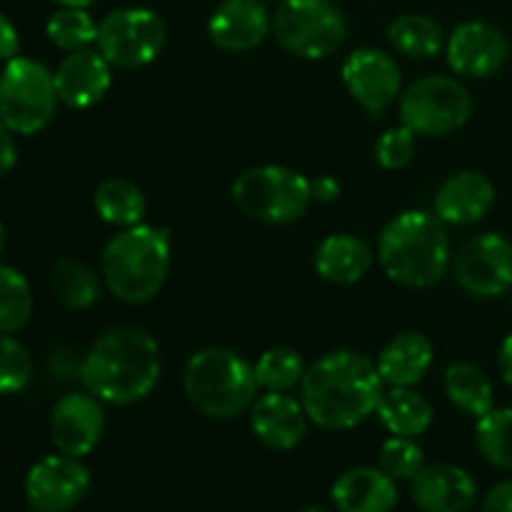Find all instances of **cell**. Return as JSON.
<instances>
[{"mask_svg":"<svg viewBox=\"0 0 512 512\" xmlns=\"http://www.w3.org/2000/svg\"><path fill=\"white\" fill-rule=\"evenodd\" d=\"M103 430V405L88 390L85 393L63 395L53 405V413H50V440L58 448V453L85 458L100 443Z\"/></svg>","mask_w":512,"mask_h":512,"instance_id":"obj_15","label":"cell"},{"mask_svg":"<svg viewBox=\"0 0 512 512\" xmlns=\"http://www.w3.org/2000/svg\"><path fill=\"white\" fill-rule=\"evenodd\" d=\"M410 495L423 512H470L478 503V485L458 465H425L410 480Z\"/></svg>","mask_w":512,"mask_h":512,"instance_id":"obj_18","label":"cell"},{"mask_svg":"<svg viewBox=\"0 0 512 512\" xmlns=\"http://www.w3.org/2000/svg\"><path fill=\"white\" fill-rule=\"evenodd\" d=\"M453 275L465 293L500 298L512 290V243L500 233L475 235L460 245Z\"/></svg>","mask_w":512,"mask_h":512,"instance_id":"obj_11","label":"cell"},{"mask_svg":"<svg viewBox=\"0 0 512 512\" xmlns=\"http://www.w3.org/2000/svg\"><path fill=\"white\" fill-rule=\"evenodd\" d=\"M253 373L255 383L265 393H290L303 383L305 363L298 350L278 345V348H270L260 355L258 363L253 365Z\"/></svg>","mask_w":512,"mask_h":512,"instance_id":"obj_29","label":"cell"},{"mask_svg":"<svg viewBox=\"0 0 512 512\" xmlns=\"http://www.w3.org/2000/svg\"><path fill=\"white\" fill-rule=\"evenodd\" d=\"M498 365H500V373H503V380L512 388V333L505 335L503 345H500Z\"/></svg>","mask_w":512,"mask_h":512,"instance_id":"obj_40","label":"cell"},{"mask_svg":"<svg viewBox=\"0 0 512 512\" xmlns=\"http://www.w3.org/2000/svg\"><path fill=\"white\" fill-rule=\"evenodd\" d=\"M330 498L338 512H393L398 485L380 468H353L333 483Z\"/></svg>","mask_w":512,"mask_h":512,"instance_id":"obj_21","label":"cell"},{"mask_svg":"<svg viewBox=\"0 0 512 512\" xmlns=\"http://www.w3.org/2000/svg\"><path fill=\"white\" fill-rule=\"evenodd\" d=\"M55 78L40 60L15 55L0 73V118L15 135H35L58 110Z\"/></svg>","mask_w":512,"mask_h":512,"instance_id":"obj_7","label":"cell"},{"mask_svg":"<svg viewBox=\"0 0 512 512\" xmlns=\"http://www.w3.org/2000/svg\"><path fill=\"white\" fill-rule=\"evenodd\" d=\"M480 512H512V480L498 483L485 495Z\"/></svg>","mask_w":512,"mask_h":512,"instance_id":"obj_37","label":"cell"},{"mask_svg":"<svg viewBox=\"0 0 512 512\" xmlns=\"http://www.w3.org/2000/svg\"><path fill=\"white\" fill-rule=\"evenodd\" d=\"M263 3H265V0H263ZM275 3H278V0H275Z\"/></svg>","mask_w":512,"mask_h":512,"instance_id":"obj_44","label":"cell"},{"mask_svg":"<svg viewBox=\"0 0 512 512\" xmlns=\"http://www.w3.org/2000/svg\"><path fill=\"white\" fill-rule=\"evenodd\" d=\"M270 33L290 55L320 60L345 43L348 20L333 0H278Z\"/></svg>","mask_w":512,"mask_h":512,"instance_id":"obj_8","label":"cell"},{"mask_svg":"<svg viewBox=\"0 0 512 512\" xmlns=\"http://www.w3.org/2000/svg\"><path fill=\"white\" fill-rule=\"evenodd\" d=\"M415 155V133L405 125L385 130L375 143V160L385 170H400L413 160Z\"/></svg>","mask_w":512,"mask_h":512,"instance_id":"obj_35","label":"cell"},{"mask_svg":"<svg viewBox=\"0 0 512 512\" xmlns=\"http://www.w3.org/2000/svg\"><path fill=\"white\" fill-rule=\"evenodd\" d=\"M378 465L393 480H413L425 468V455L413 438L393 435L380 448Z\"/></svg>","mask_w":512,"mask_h":512,"instance_id":"obj_34","label":"cell"},{"mask_svg":"<svg viewBox=\"0 0 512 512\" xmlns=\"http://www.w3.org/2000/svg\"><path fill=\"white\" fill-rule=\"evenodd\" d=\"M300 512H330V510H325V508H305V510H300Z\"/></svg>","mask_w":512,"mask_h":512,"instance_id":"obj_43","label":"cell"},{"mask_svg":"<svg viewBox=\"0 0 512 512\" xmlns=\"http://www.w3.org/2000/svg\"><path fill=\"white\" fill-rule=\"evenodd\" d=\"M3 245H5V230H3V223H0V253H3Z\"/></svg>","mask_w":512,"mask_h":512,"instance_id":"obj_42","label":"cell"},{"mask_svg":"<svg viewBox=\"0 0 512 512\" xmlns=\"http://www.w3.org/2000/svg\"><path fill=\"white\" fill-rule=\"evenodd\" d=\"M233 200L248 218L288 225L303 218L313 203L310 180L285 165H258L233 183Z\"/></svg>","mask_w":512,"mask_h":512,"instance_id":"obj_6","label":"cell"},{"mask_svg":"<svg viewBox=\"0 0 512 512\" xmlns=\"http://www.w3.org/2000/svg\"><path fill=\"white\" fill-rule=\"evenodd\" d=\"M45 35L55 48L73 53V50L90 48L98 38V23L88 8H58L48 18Z\"/></svg>","mask_w":512,"mask_h":512,"instance_id":"obj_31","label":"cell"},{"mask_svg":"<svg viewBox=\"0 0 512 512\" xmlns=\"http://www.w3.org/2000/svg\"><path fill=\"white\" fill-rule=\"evenodd\" d=\"M433 343L420 333H403L378 355V373L390 388H413L433 365Z\"/></svg>","mask_w":512,"mask_h":512,"instance_id":"obj_22","label":"cell"},{"mask_svg":"<svg viewBox=\"0 0 512 512\" xmlns=\"http://www.w3.org/2000/svg\"><path fill=\"white\" fill-rule=\"evenodd\" d=\"M343 83L368 113L388 110L400 95V68L385 50L358 48L345 58Z\"/></svg>","mask_w":512,"mask_h":512,"instance_id":"obj_13","label":"cell"},{"mask_svg":"<svg viewBox=\"0 0 512 512\" xmlns=\"http://www.w3.org/2000/svg\"><path fill=\"white\" fill-rule=\"evenodd\" d=\"M33 315V290L13 265H0V330L20 333Z\"/></svg>","mask_w":512,"mask_h":512,"instance_id":"obj_30","label":"cell"},{"mask_svg":"<svg viewBox=\"0 0 512 512\" xmlns=\"http://www.w3.org/2000/svg\"><path fill=\"white\" fill-rule=\"evenodd\" d=\"M473 113V98L468 88L455 78L428 75L415 80L400 95V120L415 135H450L463 128Z\"/></svg>","mask_w":512,"mask_h":512,"instance_id":"obj_9","label":"cell"},{"mask_svg":"<svg viewBox=\"0 0 512 512\" xmlns=\"http://www.w3.org/2000/svg\"><path fill=\"white\" fill-rule=\"evenodd\" d=\"M13 135V130L0 118V178H5L15 168V163H18V148H15Z\"/></svg>","mask_w":512,"mask_h":512,"instance_id":"obj_36","label":"cell"},{"mask_svg":"<svg viewBox=\"0 0 512 512\" xmlns=\"http://www.w3.org/2000/svg\"><path fill=\"white\" fill-rule=\"evenodd\" d=\"M510 293H512V290H510Z\"/></svg>","mask_w":512,"mask_h":512,"instance_id":"obj_45","label":"cell"},{"mask_svg":"<svg viewBox=\"0 0 512 512\" xmlns=\"http://www.w3.org/2000/svg\"><path fill=\"white\" fill-rule=\"evenodd\" d=\"M95 213L115 228H133L140 225L148 210L143 190L125 178H108L95 188L93 195Z\"/></svg>","mask_w":512,"mask_h":512,"instance_id":"obj_25","label":"cell"},{"mask_svg":"<svg viewBox=\"0 0 512 512\" xmlns=\"http://www.w3.org/2000/svg\"><path fill=\"white\" fill-rule=\"evenodd\" d=\"M495 188L483 173L460 170L440 185L435 215L445 225H475L493 210Z\"/></svg>","mask_w":512,"mask_h":512,"instance_id":"obj_20","label":"cell"},{"mask_svg":"<svg viewBox=\"0 0 512 512\" xmlns=\"http://www.w3.org/2000/svg\"><path fill=\"white\" fill-rule=\"evenodd\" d=\"M20 53V35L8 15L0 13V60L8 63Z\"/></svg>","mask_w":512,"mask_h":512,"instance_id":"obj_38","label":"cell"},{"mask_svg":"<svg viewBox=\"0 0 512 512\" xmlns=\"http://www.w3.org/2000/svg\"><path fill=\"white\" fill-rule=\"evenodd\" d=\"M383 385L373 360L355 350H333L305 370L300 403L318 428L350 430L378 410Z\"/></svg>","mask_w":512,"mask_h":512,"instance_id":"obj_1","label":"cell"},{"mask_svg":"<svg viewBox=\"0 0 512 512\" xmlns=\"http://www.w3.org/2000/svg\"><path fill=\"white\" fill-rule=\"evenodd\" d=\"M383 273L405 288H430L450 268V235L445 223L428 210L395 215L378 238Z\"/></svg>","mask_w":512,"mask_h":512,"instance_id":"obj_3","label":"cell"},{"mask_svg":"<svg viewBox=\"0 0 512 512\" xmlns=\"http://www.w3.org/2000/svg\"><path fill=\"white\" fill-rule=\"evenodd\" d=\"M55 3H58L60 8H88L95 0H55Z\"/></svg>","mask_w":512,"mask_h":512,"instance_id":"obj_41","label":"cell"},{"mask_svg":"<svg viewBox=\"0 0 512 512\" xmlns=\"http://www.w3.org/2000/svg\"><path fill=\"white\" fill-rule=\"evenodd\" d=\"M170 270V238L165 228L133 225L108 240L100 273L110 293L128 305L153 300Z\"/></svg>","mask_w":512,"mask_h":512,"instance_id":"obj_4","label":"cell"},{"mask_svg":"<svg viewBox=\"0 0 512 512\" xmlns=\"http://www.w3.org/2000/svg\"><path fill=\"white\" fill-rule=\"evenodd\" d=\"M475 443L490 465L512 470V408H493L478 420Z\"/></svg>","mask_w":512,"mask_h":512,"instance_id":"obj_32","label":"cell"},{"mask_svg":"<svg viewBox=\"0 0 512 512\" xmlns=\"http://www.w3.org/2000/svg\"><path fill=\"white\" fill-rule=\"evenodd\" d=\"M310 193H313V200H318V203H330V200L340 195V183L333 175H320V178L310 180Z\"/></svg>","mask_w":512,"mask_h":512,"instance_id":"obj_39","label":"cell"},{"mask_svg":"<svg viewBox=\"0 0 512 512\" xmlns=\"http://www.w3.org/2000/svg\"><path fill=\"white\" fill-rule=\"evenodd\" d=\"M33 378V358L28 348L0 330V395H15Z\"/></svg>","mask_w":512,"mask_h":512,"instance_id":"obj_33","label":"cell"},{"mask_svg":"<svg viewBox=\"0 0 512 512\" xmlns=\"http://www.w3.org/2000/svg\"><path fill=\"white\" fill-rule=\"evenodd\" d=\"M273 30V15L263 0H223L208 20L213 45L225 53H248Z\"/></svg>","mask_w":512,"mask_h":512,"instance_id":"obj_17","label":"cell"},{"mask_svg":"<svg viewBox=\"0 0 512 512\" xmlns=\"http://www.w3.org/2000/svg\"><path fill=\"white\" fill-rule=\"evenodd\" d=\"M165 38L168 30L155 10L120 8L100 20L95 45L113 68L135 70L158 58Z\"/></svg>","mask_w":512,"mask_h":512,"instance_id":"obj_10","label":"cell"},{"mask_svg":"<svg viewBox=\"0 0 512 512\" xmlns=\"http://www.w3.org/2000/svg\"><path fill=\"white\" fill-rule=\"evenodd\" d=\"M183 390L205 418L230 420L255 403L253 365L225 348L198 350L183 370Z\"/></svg>","mask_w":512,"mask_h":512,"instance_id":"obj_5","label":"cell"},{"mask_svg":"<svg viewBox=\"0 0 512 512\" xmlns=\"http://www.w3.org/2000/svg\"><path fill=\"white\" fill-rule=\"evenodd\" d=\"M445 53L453 73L465 78H488L508 63L510 43L495 25L468 20L450 33Z\"/></svg>","mask_w":512,"mask_h":512,"instance_id":"obj_14","label":"cell"},{"mask_svg":"<svg viewBox=\"0 0 512 512\" xmlns=\"http://www.w3.org/2000/svg\"><path fill=\"white\" fill-rule=\"evenodd\" d=\"M445 395L460 413L483 418L495 408L493 385L488 375L473 363H453L445 370Z\"/></svg>","mask_w":512,"mask_h":512,"instance_id":"obj_26","label":"cell"},{"mask_svg":"<svg viewBox=\"0 0 512 512\" xmlns=\"http://www.w3.org/2000/svg\"><path fill=\"white\" fill-rule=\"evenodd\" d=\"M250 428L268 448L293 450L305 438L308 413L288 393H265L250 405Z\"/></svg>","mask_w":512,"mask_h":512,"instance_id":"obj_19","label":"cell"},{"mask_svg":"<svg viewBox=\"0 0 512 512\" xmlns=\"http://www.w3.org/2000/svg\"><path fill=\"white\" fill-rule=\"evenodd\" d=\"M113 65L103 58L100 50H73L55 68V90L58 100L73 110L93 108L108 95L113 85Z\"/></svg>","mask_w":512,"mask_h":512,"instance_id":"obj_16","label":"cell"},{"mask_svg":"<svg viewBox=\"0 0 512 512\" xmlns=\"http://www.w3.org/2000/svg\"><path fill=\"white\" fill-rule=\"evenodd\" d=\"M378 418L390 435L418 438L433 425V405L413 388H390L378 403Z\"/></svg>","mask_w":512,"mask_h":512,"instance_id":"obj_24","label":"cell"},{"mask_svg":"<svg viewBox=\"0 0 512 512\" xmlns=\"http://www.w3.org/2000/svg\"><path fill=\"white\" fill-rule=\"evenodd\" d=\"M50 288L55 298L70 310L93 308L100 298V280L93 270L80 260L63 255L50 268Z\"/></svg>","mask_w":512,"mask_h":512,"instance_id":"obj_27","label":"cell"},{"mask_svg":"<svg viewBox=\"0 0 512 512\" xmlns=\"http://www.w3.org/2000/svg\"><path fill=\"white\" fill-rule=\"evenodd\" d=\"M388 40L405 58H433L443 48V25L430 15L405 13L390 23Z\"/></svg>","mask_w":512,"mask_h":512,"instance_id":"obj_28","label":"cell"},{"mask_svg":"<svg viewBox=\"0 0 512 512\" xmlns=\"http://www.w3.org/2000/svg\"><path fill=\"white\" fill-rule=\"evenodd\" d=\"M160 370V348L145 330L113 328L88 350L80 380L100 403L130 405L153 393Z\"/></svg>","mask_w":512,"mask_h":512,"instance_id":"obj_2","label":"cell"},{"mask_svg":"<svg viewBox=\"0 0 512 512\" xmlns=\"http://www.w3.org/2000/svg\"><path fill=\"white\" fill-rule=\"evenodd\" d=\"M373 250L355 235H328L315 250V270L323 280L335 285H353L373 268Z\"/></svg>","mask_w":512,"mask_h":512,"instance_id":"obj_23","label":"cell"},{"mask_svg":"<svg viewBox=\"0 0 512 512\" xmlns=\"http://www.w3.org/2000/svg\"><path fill=\"white\" fill-rule=\"evenodd\" d=\"M90 470L73 455H45L25 475V500L35 512H68L90 493Z\"/></svg>","mask_w":512,"mask_h":512,"instance_id":"obj_12","label":"cell"}]
</instances>
